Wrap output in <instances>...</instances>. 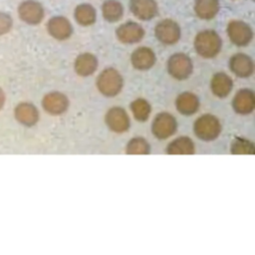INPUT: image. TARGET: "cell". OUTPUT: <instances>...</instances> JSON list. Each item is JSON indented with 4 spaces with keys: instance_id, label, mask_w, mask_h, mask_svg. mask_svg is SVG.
I'll return each instance as SVG.
<instances>
[{
    "instance_id": "9",
    "label": "cell",
    "mask_w": 255,
    "mask_h": 255,
    "mask_svg": "<svg viewBox=\"0 0 255 255\" xmlns=\"http://www.w3.org/2000/svg\"><path fill=\"white\" fill-rule=\"evenodd\" d=\"M156 39L164 45H173L178 42L181 36L180 27L171 19H164L156 24L154 28Z\"/></svg>"
},
{
    "instance_id": "28",
    "label": "cell",
    "mask_w": 255,
    "mask_h": 255,
    "mask_svg": "<svg viewBox=\"0 0 255 255\" xmlns=\"http://www.w3.org/2000/svg\"><path fill=\"white\" fill-rule=\"evenodd\" d=\"M13 27V20L7 13L0 12V36L10 32Z\"/></svg>"
},
{
    "instance_id": "25",
    "label": "cell",
    "mask_w": 255,
    "mask_h": 255,
    "mask_svg": "<svg viewBox=\"0 0 255 255\" xmlns=\"http://www.w3.org/2000/svg\"><path fill=\"white\" fill-rule=\"evenodd\" d=\"M130 112L133 118L137 122H145L148 120L151 113L150 104L142 98H137L133 100L129 105Z\"/></svg>"
},
{
    "instance_id": "19",
    "label": "cell",
    "mask_w": 255,
    "mask_h": 255,
    "mask_svg": "<svg viewBox=\"0 0 255 255\" xmlns=\"http://www.w3.org/2000/svg\"><path fill=\"white\" fill-rule=\"evenodd\" d=\"M212 94L217 98H226L233 89V81L229 75L223 72H218L213 75L210 82Z\"/></svg>"
},
{
    "instance_id": "20",
    "label": "cell",
    "mask_w": 255,
    "mask_h": 255,
    "mask_svg": "<svg viewBox=\"0 0 255 255\" xmlns=\"http://www.w3.org/2000/svg\"><path fill=\"white\" fill-rule=\"evenodd\" d=\"M98 69V59L91 53L79 55L74 62V70L80 77H89Z\"/></svg>"
},
{
    "instance_id": "17",
    "label": "cell",
    "mask_w": 255,
    "mask_h": 255,
    "mask_svg": "<svg viewBox=\"0 0 255 255\" xmlns=\"http://www.w3.org/2000/svg\"><path fill=\"white\" fill-rule=\"evenodd\" d=\"M129 9L131 13L141 21H148L157 14L155 0H130Z\"/></svg>"
},
{
    "instance_id": "5",
    "label": "cell",
    "mask_w": 255,
    "mask_h": 255,
    "mask_svg": "<svg viewBox=\"0 0 255 255\" xmlns=\"http://www.w3.org/2000/svg\"><path fill=\"white\" fill-rule=\"evenodd\" d=\"M150 130L157 139H166L172 136L177 130L176 119L167 112H161L154 117Z\"/></svg>"
},
{
    "instance_id": "1",
    "label": "cell",
    "mask_w": 255,
    "mask_h": 255,
    "mask_svg": "<svg viewBox=\"0 0 255 255\" xmlns=\"http://www.w3.org/2000/svg\"><path fill=\"white\" fill-rule=\"evenodd\" d=\"M193 45L196 53L200 57L211 59L221 51L222 40L214 30H203L195 36Z\"/></svg>"
},
{
    "instance_id": "2",
    "label": "cell",
    "mask_w": 255,
    "mask_h": 255,
    "mask_svg": "<svg viewBox=\"0 0 255 255\" xmlns=\"http://www.w3.org/2000/svg\"><path fill=\"white\" fill-rule=\"evenodd\" d=\"M96 86L104 97L114 98L122 92L124 79L118 70L107 68L99 74L96 80Z\"/></svg>"
},
{
    "instance_id": "21",
    "label": "cell",
    "mask_w": 255,
    "mask_h": 255,
    "mask_svg": "<svg viewBox=\"0 0 255 255\" xmlns=\"http://www.w3.org/2000/svg\"><path fill=\"white\" fill-rule=\"evenodd\" d=\"M195 151L193 140L186 135H181L171 140L165 147L168 154H192Z\"/></svg>"
},
{
    "instance_id": "16",
    "label": "cell",
    "mask_w": 255,
    "mask_h": 255,
    "mask_svg": "<svg viewBox=\"0 0 255 255\" xmlns=\"http://www.w3.org/2000/svg\"><path fill=\"white\" fill-rule=\"evenodd\" d=\"M156 57L154 52L148 47L136 48L130 56V62L134 69L138 71H147L155 64Z\"/></svg>"
},
{
    "instance_id": "22",
    "label": "cell",
    "mask_w": 255,
    "mask_h": 255,
    "mask_svg": "<svg viewBox=\"0 0 255 255\" xmlns=\"http://www.w3.org/2000/svg\"><path fill=\"white\" fill-rule=\"evenodd\" d=\"M195 14L204 20H210L216 16L219 11L218 0H195Z\"/></svg>"
},
{
    "instance_id": "6",
    "label": "cell",
    "mask_w": 255,
    "mask_h": 255,
    "mask_svg": "<svg viewBox=\"0 0 255 255\" xmlns=\"http://www.w3.org/2000/svg\"><path fill=\"white\" fill-rule=\"evenodd\" d=\"M105 123L115 133H124L128 130L130 120L127 111L121 107H113L105 115Z\"/></svg>"
},
{
    "instance_id": "26",
    "label": "cell",
    "mask_w": 255,
    "mask_h": 255,
    "mask_svg": "<svg viewBox=\"0 0 255 255\" xmlns=\"http://www.w3.org/2000/svg\"><path fill=\"white\" fill-rule=\"evenodd\" d=\"M126 152L128 154H148L150 152V145L145 138L135 136L128 141Z\"/></svg>"
},
{
    "instance_id": "3",
    "label": "cell",
    "mask_w": 255,
    "mask_h": 255,
    "mask_svg": "<svg viewBox=\"0 0 255 255\" xmlns=\"http://www.w3.org/2000/svg\"><path fill=\"white\" fill-rule=\"evenodd\" d=\"M222 126L217 117L204 114L197 118L193 124L194 134L203 141H212L221 133Z\"/></svg>"
},
{
    "instance_id": "8",
    "label": "cell",
    "mask_w": 255,
    "mask_h": 255,
    "mask_svg": "<svg viewBox=\"0 0 255 255\" xmlns=\"http://www.w3.org/2000/svg\"><path fill=\"white\" fill-rule=\"evenodd\" d=\"M41 105L47 114L51 116H61L67 112L70 106V101L65 94L54 91L43 97Z\"/></svg>"
},
{
    "instance_id": "10",
    "label": "cell",
    "mask_w": 255,
    "mask_h": 255,
    "mask_svg": "<svg viewBox=\"0 0 255 255\" xmlns=\"http://www.w3.org/2000/svg\"><path fill=\"white\" fill-rule=\"evenodd\" d=\"M43 6L35 0H26L18 7L19 18L29 25H38L44 18Z\"/></svg>"
},
{
    "instance_id": "11",
    "label": "cell",
    "mask_w": 255,
    "mask_h": 255,
    "mask_svg": "<svg viewBox=\"0 0 255 255\" xmlns=\"http://www.w3.org/2000/svg\"><path fill=\"white\" fill-rule=\"evenodd\" d=\"M14 117L20 125L31 128L39 122L40 114L35 105L29 102H22L15 107Z\"/></svg>"
},
{
    "instance_id": "12",
    "label": "cell",
    "mask_w": 255,
    "mask_h": 255,
    "mask_svg": "<svg viewBox=\"0 0 255 255\" xmlns=\"http://www.w3.org/2000/svg\"><path fill=\"white\" fill-rule=\"evenodd\" d=\"M233 111L242 116L251 114L255 109V97L252 90L243 88L239 90L231 103Z\"/></svg>"
},
{
    "instance_id": "29",
    "label": "cell",
    "mask_w": 255,
    "mask_h": 255,
    "mask_svg": "<svg viewBox=\"0 0 255 255\" xmlns=\"http://www.w3.org/2000/svg\"><path fill=\"white\" fill-rule=\"evenodd\" d=\"M5 102H6V95L3 91V89L0 87V111L3 109Z\"/></svg>"
},
{
    "instance_id": "13",
    "label": "cell",
    "mask_w": 255,
    "mask_h": 255,
    "mask_svg": "<svg viewBox=\"0 0 255 255\" xmlns=\"http://www.w3.org/2000/svg\"><path fill=\"white\" fill-rule=\"evenodd\" d=\"M117 38L125 44H134L139 42L144 36L143 28L135 22H126L116 30Z\"/></svg>"
},
{
    "instance_id": "15",
    "label": "cell",
    "mask_w": 255,
    "mask_h": 255,
    "mask_svg": "<svg viewBox=\"0 0 255 255\" xmlns=\"http://www.w3.org/2000/svg\"><path fill=\"white\" fill-rule=\"evenodd\" d=\"M229 69L239 78H249L254 72V63L248 55L237 53L230 58Z\"/></svg>"
},
{
    "instance_id": "14",
    "label": "cell",
    "mask_w": 255,
    "mask_h": 255,
    "mask_svg": "<svg viewBox=\"0 0 255 255\" xmlns=\"http://www.w3.org/2000/svg\"><path fill=\"white\" fill-rule=\"evenodd\" d=\"M48 33L56 40L64 41L73 34V26L71 22L63 16L52 17L47 23Z\"/></svg>"
},
{
    "instance_id": "23",
    "label": "cell",
    "mask_w": 255,
    "mask_h": 255,
    "mask_svg": "<svg viewBox=\"0 0 255 255\" xmlns=\"http://www.w3.org/2000/svg\"><path fill=\"white\" fill-rule=\"evenodd\" d=\"M74 16L76 21L82 26H91L96 22L97 12L96 9L88 3L80 4L76 7Z\"/></svg>"
},
{
    "instance_id": "24",
    "label": "cell",
    "mask_w": 255,
    "mask_h": 255,
    "mask_svg": "<svg viewBox=\"0 0 255 255\" xmlns=\"http://www.w3.org/2000/svg\"><path fill=\"white\" fill-rule=\"evenodd\" d=\"M102 14L108 22H118L124 14V7L118 0H107L102 5Z\"/></svg>"
},
{
    "instance_id": "4",
    "label": "cell",
    "mask_w": 255,
    "mask_h": 255,
    "mask_svg": "<svg viewBox=\"0 0 255 255\" xmlns=\"http://www.w3.org/2000/svg\"><path fill=\"white\" fill-rule=\"evenodd\" d=\"M166 69L173 79L177 81L186 80L193 72L192 60L186 54L175 53L169 57Z\"/></svg>"
},
{
    "instance_id": "7",
    "label": "cell",
    "mask_w": 255,
    "mask_h": 255,
    "mask_svg": "<svg viewBox=\"0 0 255 255\" xmlns=\"http://www.w3.org/2000/svg\"><path fill=\"white\" fill-rule=\"evenodd\" d=\"M227 35L230 41L238 46H247L253 39V31L251 27L240 20H232L227 25Z\"/></svg>"
},
{
    "instance_id": "27",
    "label": "cell",
    "mask_w": 255,
    "mask_h": 255,
    "mask_svg": "<svg viewBox=\"0 0 255 255\" xmlns=\"http://www.w3.org/2000/svg\"><path fill=\"white\" fill-rule=\"evenodd\" d=\"M230 151L234 154H253L254 145L250 140L246 138L236 137L231 142Z\"/></svg>"
},
{
    "instance_id": "18",
    "label": "cell",
    "mask_w": 255,
    "mask_h": 255,
    "mask_svg": "<svg viewBox=\"0 0 255 255\" xmlns=\"http://www.w3.org/2000/svg\"><path fill=\"white\" fill-rule=\"evenodd\" d=\"M175 109L183 116H192L200 108L198 97L191 92H183L175 99Z\"/></svg>"
}]
</instances>
